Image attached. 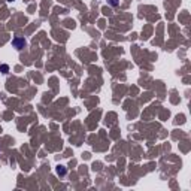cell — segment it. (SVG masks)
Masks as SVG:
<instances>
[{
  "label": "cell",
  "instance_id": "obj_4",
  "mask_svg": "<svg viewBox=\"0 0 191 191\" xmlns=\"http://www.w3.org/2000/svg\"><path fill=\"white\" fill-rule=\"evenodd\" d=\"M108 3H109L111 6H114V8H117V6L119 5V0H108Z\"/></svg>",
  "mask_w": 191,
  "mask_h": 191
},
{
  "label": "cell",
  "instance_id": "obj_3",
  "mask_svg": "<svg viewBox=\"0 0 191 191\" xmlns=\"http://www.w3.org/2000/svg\"><path fill=\"white\" fill-rule=\"evenodd\" d=\"M0 72L6 75L8 72H9V66H8V64H2V66H0Z\"/></svg>",
  "mask_w": 191,
  "mask_h": 191
},
{
  "label": "cell",
  "instance_id": "obj_1",
  "mask_svg": "<svg viewBox=\"0 0 191 191\" xmlns=\"http://www.w3.org/2000/svg\"><path fill=\"white\" fill-rule=\"evenodd\" d=\"M12 46L15 48V49H23L24 46H25V39L24 38H21V36H16V38H14L12 39Z\"/></svg>",
  "mask_w": 191,
  "mask_h": 191
},
{
  "label": "cell",
  "instance_id": "obj_5",
  "mask_svg": "<svg viewBox=\"0 0 191 191\" xmlns=\"http://www.w3.org/2000/svg\"><path fill=\"white\" fill-rule=\"evenodd\" d=\"M6 2H14V0H6Z\"/></svg>",
  "mask_w": 191,
  "mask_h": 191
},
{
  "label": "cell",
  "instance_id": "obj_2",
  "mask_svg": "<svg viewBox=\"0 0 191 191\" xmlns=\"http://www.w3.org/2000/svg\"><path fill=\"white\" fill-rule=\"evenodd\" d=\"M66 173H67V169H66V166H63V164H60V166L57 167V175H58V176H66Z\"/></svg>",
  "mask_w": 191,
  "mask_h": 191
}]
</instances>
